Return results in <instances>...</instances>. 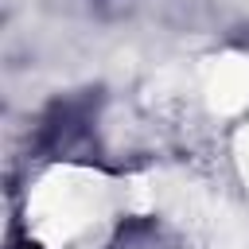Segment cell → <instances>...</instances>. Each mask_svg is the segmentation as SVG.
I'll use <instances>...</instances> for the list:
<instances>
[{
	"label": "cell",
	"instance_id": "1",
	"mask_svg": "<svg viewBox=\"0 0 249 249\" xmlns=\"http://www.w3.org/2000/svg\"><path fill=\"white\" fill-rule=\"evenodd\" d=\"M12 249H43V245H35V241H16Z\"/></svg>",
	"mask_w": 249,
	"mask_h": 249
}]
</instances>
